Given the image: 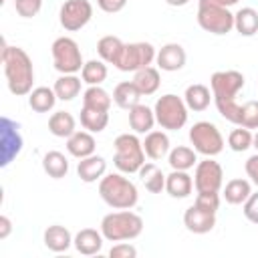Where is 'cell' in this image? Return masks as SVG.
I'll use <instances>...</instances> for the list:
<instances>
[{
  "instance_id": "6da1fadb",
  "label": "cell",
  "mask_w": 258,
  "mask_h": 258,
  "mask_svg": "<svg viewBox=\"0 0 258 258\" xmlns=\"http://www.w3.org/2000/svg\"><path fill=\"white\" fill-rule=\"evenodd\" d=\"M244 83L246 79L240 71H216L210 79V87H212L218 113L234 125H240L242 105L236 103V95L244 89Z\"/></svg>"
},
{
  "instance_id": "7a4b0ae2",
  "label": "cell",
  "mask_w": 258,
  "mask_h": 258,
  "mask_svg": "<svg viewBox=\"0 0 258 258\" xmlns=\"http://www.w3.org/2000/svg\"><path fill=\"white\" fill-rule=\"evenodd\" d=\"M2 64L8 83V91L16 97H24L32 91L34 83V67L28 52L20 46L4 44L2 48Z\"/></svg>"
},
{
  "instance_id": "3957f363",
  "label": "cell",
  "mask_w": 258,
  "mask_h": 258,
  "mask_svg": "<svg viewBox=\"0 0 258 258\" xmlns=\"http://www.w3.org/2000/svg\"><path fill=\"white\" fill-rule=\"evenodd\" d=\"M99 196L113 210H131L139 202L135 183L123 173H105L99 179Z\"/></svg>"
},
{
  "instance_id": "277c9868",
  "label": "cell",
  "mask_w": 258,
  "mask_h": 258,
  "mask_svg": "<svg viewBox=\"0 0 258 258\" xmlns=\"http://www.w3.org/2000/svg\"><path fill=\"white\" fill-rule=\"evenodd\" d=\"M143 232V220L139 214L131 210H119L103 216L101 220V234L109 242H125L135 240Z\"/></svg>"
},
{
  "instance_id": "5b68a950",
  "label": "cell",
  "mask_w": 258,
  "mask_h": 258,
  "mask_svg": "<svg viewBox=\"0 0 258 258\" xmlns=\"http://www.w3.org/2000/svg\"><path fill=\"white\" fill-rule=\"evenodd\" d=\"M115 155L113 163L121 173H137L145 163L143 141H139L137 133H121L113 141Z\"/></svg>"
},
{
  "instance_id": "8992f818",
  "label": "cell",
  "mask_w": 258,
  "mask_h": 258,
  "mask_svg": "<svg viewBox=\"0 0 258 258\" xmlns=\"http://www.w3.org/2000/svg\"><path fill=\"white\" fill-rule=\"evenodd\" d=\"M187 105L181 97L173 95V93H167V95H161L157 101H155V107H153V113H155V121L159 123L161 129H167V131H177L181 129L185 123H187Z\"/></svg>"
},
{
  "instance_id": "52a82bcc",
  "label": "cell",
  "mask_w": 258,
  "mask_h": 258,
  "mask_svg": "<svg viewBox=\"0 0 258 258\" xmlns=\"http://www.w3.org/2000/svg\"><path fill=\"white\" fill-rule=\"evenodd\" d=\"M52 64L60 75H77L83 69V54L75 38L71 36H58L52 46Z\"/></svg>"
},
{
  "instance_id": "ba28073f",
  "label": "cell",
  "mask_w": 258,
  "mask_h": 258,
  "mask_svg": "<svg viewBox=\"0 0 258 258\" xmlns=\"http://www.w3.org/2000/svg\"><path fill=\"white\" fill-rule=\"evenodd\" d=\"M189 143L206 157H216L224 149V137L220 129L210 121H198L189 129Z\"/></svg>"
},
{
  "instance_id": "9c48e42d",
  "label": "cell",
  "mask_w": 258,
  "mask_h": 258,
  "mask_svg": "<svg viewBox=\"0 0 258 258\" xmlns=\"http://www.w3.org/2000/svg\"><path fill=\"white\" fill-rule=\"evenodd\" d=\"M155 56H157V52L151 42H129L123 46V52H121L119 60L115 62V67L123 73H135L139 69L151 67Z\"/></svg>"
},
{
  "instance_id": "30bf717a",
  "label": "cell",
  "mask_w": 258,
  "mask_h": 258,
  "mask_svg": "<svg viewBox=\"0 0 258 258\" xmlns=\"http://www.w3.org/2000/svg\"><path fill=\"white\" fill-rule=\"evenodd\" d=\"M198 24L206 32L222 36V34L232 32V28H234V14L228 8H224V6L200 4L198 6Z\"/></svg>"
},
{
  "instance_id": "8fae6325",
  "label": "cell",
  "mask_w": 258,
  "mask_h": 258,
  "mask_svg": "<svg viewBox=\"0 0 258 258\" xmlns=\"http://www.w3.org/2000/svg\"><path fill=\"white\" fill-rule=\"evenodd\" d=\"M224 183V169L212 157H206L196 163L194 187L198 194H220Z\"/></svg>"
},
{
  "instance_id": "7c38bea8",
  "label": "cell",
  "mask_w": 258,
  "mask_h": 258,
  "mask_svg": "<svg viewBox=\"0 0 258 258\" xmlns=\"http://www.w3.org/2000/svg\"><path fill=\"white\" fill-rule=\"evenodd\" d=\"M93 18V4L89 0H67L58 10V22L64 30L75 32Z\"/></svg>"
},
{
  "instance_id": "4fadbf2b",
  "label": "cell",
  "mask_w": 258,
  "mask_h": 258,
  "mask_svg": "<svg viewBox=\"0 0 258 258\" xmlns=\"http://www.w3.org/2000/svg\"><path fill=\"white\" fill-rule=\"evenodd\" d=\"M22 151V135L18 131V123L2 117L0 121V165L6 167L18 153Z\"/></svg>"
},
{
  "instance_id": "5bb4252c",
  "label": "cell",
  "mask_w": 258,
  "mask_h": 258,
  "mask_svg": "<svg viewBox=\"0 0 258 258\" xmlns=\"http://www.w3.org/2000/svg\"><path fill=\"white\" fill-rule=\"evenodd\" d=\"M183 226L194 234H208L216 226V212L194 202V206L183 212Z\"/></svg>"
},
{
  "instance_id": "9a60e30c",
  "label": "cell",
  "mask_w": 258,
  "mask_h": 258,
  "mask_svg": "<svg viewBox=\"0 0 258 258\" xmlns=\"http://www.w3.org/2000/svg\"><path fill=\"white\" fill-rule=\"evenodd\" d=\"M185 60H187V54H185L183 46L177 44V42H167V44H163V46L157 50V56H155L157 69H161V71H165V73H173V71L183 69Z\"/></svg>"
},
{
  "instance_id": "2e32d148",
  "label": "cell",
  "mask_w": 258,
  "mask_h": 258,
  "mask_svg": "<svg viewBox=\"0 0 258 258\" xmlns=\"http://www.w3.org/2000/svg\"><path fill=\"white\" fill-rule=\"evenodd\" d=\"M103 240H105V236L101 234V230L97 232L95 228H83L81 232H77V236L73 240V246L77 248L79 254L93 256V254H99L101 252Z\"/></svg>"
},
{
  "instance_id": "e0dca14e",
  "label": "cell",
  "mask_w": 258,
  "mask_h": 258,
  "mask_svg": "<svg viewBox=\"0 0 258 258\" xmlns=\"http://www.w3.org/2000/svg\"><path fill=\"white\" fill-rule=\"evenodd\" d=\"M107 171V161L105 157L101 155H89V157H83L79 163H77V175L81 177V181L85 183H93L97 179H101Z\"/></svg>"
},
{
  "instance_id": "ac0fdd59",
  "label": "cell",
  "mask_w": 258,
  "mask_h": 258,
  "mask_svg": "<svg viewBox=\"0 0 258 258\" xmlns=\"http://www.w3.org/2000/svg\"><path fill=\"white\" fill-rule=\"evenodd\" d=\"M191 189H194V177L187 171L171 169V173L165 175V191L171 198L183 200V198H187L191 194Z\"/></svg>"
},
{
  "instance_id": "d6986e66",
  "label": "cell",
  "mask_w": 258,
  "mask_h": 258,
  "mask_svg": "<svg viewBox=\"0 0 258 258\" xmlns=\"http://www.w3.org/2000/svg\"><path fill=\"white\" fill-rule=\"evenodd\" d=\"M155 113L153 109H149L147 105H135L129 109V127L133 129V133L137 135H147L149 131H153L155 125Z\"/></svg>"
},
{
  "instance_id": "ffe728a7",
  "label": "cell",
  "mask_w": 258,
  "mask_h": 258,
  "mask_svg": "<svg viewBox=\"0 0 258 258\" xmlns=\"http://www.w3.org/2000/svg\"><path fill=\"white\" fill-rule=\"evenodd\" d=\"M95 147H97V143H95V137L91 131H75L71 137H67V151L77 159L93 155Z\"/></svg>"
},
{
  "instance_id": "44dd1931",
  "label": "cell",
  "mask_w": 258,
  "mask_h": 258,
  "mask_svg": "<svg viewBox=\"0 0 258 258\" xmlns=\"http://www.w3.org/2000/svg\"><path fill=\"white\" fill-rule=\"evenodd\" d=\"M212 99H214L212 91H210L206 85H202V83L189 85V87L185 89V93H183V101H185L187 109H189V111H196V113L206 111V109L210 107Z\"/></svg>"
},
{
  "instance_id": "7402d4cb",
  "label": "cell",
  "mask_w": 258,
  "mask_h": 258,
  "mask_svg": "<svg viewBox=\"0 0 258 258\" xmlns=\"http://www.w3.org/2000/svg\"><path fill=\"white\" fill-rule=\"evenodd\" d=\"M73 240L71 232L60 224H52L44 230V246L50 252H67L73 246Z\"/></svg>"
},
{
  "instance_id": "603a6c76",
  "label": "cell",
  "mask_w": 258,
  "mask_h": 258,
  "mask_svg": "<svg viewBox=\"0 0 258 258\" xmlns=\"http://www.w3.org/2000/svg\"><path fill=\"white\" fill-rule=\"evenodd\" d=\"M143 151L149 159L157 161L169 153V137L163 131H149L143 139Z\"/></svg>"
},
{
  "instance_id": "cb8c5ba5",
  "label": "cell",
  "mask_w": 258,
  "mask_h": 258,
  "mask_svg": "<svg viewBox=\"0 0 258 258\" xmlns=\"http://www.w3.org/2000/svg\"><path fill=\"white\" fill-rule=\"evenodd\" d=\"M141 93H139V89L135 87V83L133 81H123V83H119L115 89H113V103L117 105V107H121V109H131V107H135V105H139V101H141Z\"/></svg>"
},
{
  "instance_id": "d4e9b609",
  "label": "cell",
  "mask_w": 258,
  "mask_h": 258,
  "mask_svg": "<svg viewBox=\"0 0 258 258\" xmlns=\"http://www.w3.org/2000/svg\"><path fill=\"white\" fill-rule=\"evenodd\" d=\"M133 83H135V87L139 89V93L145 95V97L157 93V89H159V85H161L159 69H155V67H145V69L135 71Z\"/></svg>"
},
{
  "instance_id": "484cf974",
  "label": "cell",
  "mask_w": 258,
  "mask_h": 258,
  "mask_svg": "<svg viewBox=\"0 0 258 258\" xmlns=\"http://www.w3.org/2000/svg\"><path fill=\"white\" fill-rule=\"evenodd\" d=\"M250 194H252V183H250L248 179H244V177H234V179H230V181L226 183L224 191H222L224 200H226L228 204H232V206L244 204V202L250 198Z\"/></svg>"
},
{
  "instance_id": "4316f807",
  "label": "cell",
  "mask_w": 258,
  "mask_h": 258,
  "mask_svg": "<svg viewBox=\"0 0 258 258\" xmlns=\"http://www.w3.org/2000/svg\"><path fill=\"white\" fill-rule=\"evenodd\" d=\"M123 46H125V42H123L119 36H113V34L101 36L99 42H97L99 58L115 67V62L119 60V56H121V52H123Z\"/></svg>"
},
{
  "instance_id": "83f0119b",
  "label": "cell",
  "mask_w": 258,
  "mask_h": 258,
  "mask_svg": "<svg viewBox=\"0 0 258 258\" xmlns=\"http://www.w3.org/2000/svg\"><path fill=\"white\" fill-rule=\"evenodd\" d=\"M56 93L54 89H48V87H36L28 93V107L36 113H48L52 111L54 103H56Z\"/></svg>"
},
{
  "instance_id": "f1b7e54d",
  "label": "cell",
  "mask_w": 258,
  "mask_h": 258,
  "mask_svg": "<svg viewBox=\"0 0 258 258\" xmlns=\"http://www.w3.org/2000/svg\"><path fill=\"white\" fill-rule=\"evenodd\" d=\"M48 131L54 137H71L77 131V121L69 111H56L48 117Z\"/></svg>"
},
{
  "instance_id": "f546056e",
  "label": "cell",
  "mask_w": 258,
  "mask_h": 258,
  "mask_svg": "<svg viewBox=\"0 0 258 258\" xmlns=\"http://www.w3.org/2000/svg\"><path fill=\"white\" fill-rule=\"evenodd\" d=\"M42 169L52 179H62L69 173V159L60 151H46L42 155Z\"/></svg>"
},
{
  "instance_id": "4dcf8cb0",
  "label": "cell",
  "mask_w": 258,
  "mask_h": 258,
  "mask_svg": "<svg viewBox=\"0 0 258 258\" xmlns=\"http://www.w3.org/2000/svg\"><path fill=\"white\" fill-rule=\"evenodd\" d=\"M137 173H139V177H141V181H143L147 191L161 194L165 189V175L155 163H143Z\"/></svg>"
},
{
  "instance_id": "1f68e13d",
  "label": "cell",
  "mask_w": 258,
  "mask_h": 258,
  "mask_svg": "<svg viewBox=\"0 0 258 258\" xmlns=\"http://www.w3.org/2000/svg\"><path fill=\"white\" fill-rule=\"evenodd\" d=\"M198 151L194 147H185V145H177L167 153V161L171 165V169H181L187 171L198 163Z\"/></svg>"
},
{
  "instance_id": "d6a6232c",
  "label": "cell",
  "mask_w": 258,
  "mask_h": 258,
  "mask_svg": "<svg viewBox=\"0 0 258 258\" xmlns=\"http://www.w3.org/2000/svg\"><path fill=\"white\" fill-rule=\"evenodd\" d=\"M234 28L242 34V36H254L258 32V12L250 6L240 8L234 14Z\"/></svg>"
},
{
  "instance_id": "836d02e7",
  "label": "cell",
  "mask_w": 258,
  "mask_h": 258,
  "mask_svg": "<svg viewBox=\"0 0 258 258\" xmlns=\"http://www.w3.org/2000/svg\"><path fill=\"white\" fill-rule=\"evenodd\" d=\"M113 103V97L101 87V85H93L83 93V107L89 109H99V111H109Z\"/></svg>"
},
{
  "instance_id": "e575fe53",
  "label": "cell",
  "mask_w": 258,
  "mask_h": 258,
  "mask_svg": "<svg viewBox=\"0 0 258 258\" xmlns=\"http://www.w3.org/2000/svg\"><path fill=\"white\" fill-rule=\"evenodd\" d=\"M81 125L91 131V133H101L109 125V111H99V109H81Z\"/></svg>"
},
{
  "instance_id": "d590c367",
  "label": "cell",
  "mask_w": 258,
  "mask_h": 258,
  "mask_svg": "<svg viewBox=\"0 0 258 258\" xmlns=\"http://www.w3.org/2000/svg\"><path fill=\"white\" fill-rule=\"evenodd\" d=\"M81 79L77 75H60L56 81H54V93L60 101H73L75 97H79L81 93Z\"/></svg>"
},
{
  "instance_id": "8d00e7d4",
  "label": "cell",
  "mask_w": 258,
  "mask_h": 258,
  "mask_svg": "<svg viewBox=\"0 0 258 258\" xmlns=\"http://www.w3.org/2000/svg\"><path fill=\"white\" fill-rule=\"evenodd\" d=\"M107 64H105V60H97V58H91V60H87L85 64H83V69H81V79H83V83H87L89 87H93V85H101V83H105V79H107Z\"/></svg>"
},
{
  "instance_id": "74e56055",
  "label": "cell",
  "mask_w": 258,
  "mask_h": 258,
  "mask_svg": "<svg viewBox=\"0 0 258 258\" xmlns=\"http://www.w3.org/2000/svg\"><path fill=\"white\" fill-rule=\"evenodd\" d=\"M252 141H254L252 131L246 129V127H242V125H238L236 129H232L230 135H228V145H230L232 151H246V149L252 147Z\"/></svg>"
},
{
  "instance_id": "f35d334b",
  "label": "cell",
  "mask_w": 258,
  "mask_h": 258,
  "mask_svg": "<svg viewBox=\"0 0 258 258\" xmlns=\"http://www.w3.org/2000/svg\"><path fill=\"white\" fill-rule=\"evenodd\" d=\"M240 125L246 129H258V101H246L240 109Z\"/></svg>"
},
{
  "instance_id": "ab89813d",
  "label": "cell",
  "mask_w": 258,
  "mask_h": 258,
  "mask_svg": "<svg viewBox=\"0 0 258 258\" xmlns=\"http://www.w3.org/2000/svg\"><path fill=\"white\" fill-rule=\"evenodd\" d=\"M14 8H16V12L22 18H32V16H36L40 12L42 0H16L14 2Z\"/></svg>"
},
{
  "instance_id": "60d3db41",
  "label": "cell",
  "mask_w": 258,
  "mask_h": 258,
  "mask_svg": "<svg viewBox=\"0 0 258 258\" xmlns=\"http://www.w3.org/2000/svg\"><path fill=\"white\" fill-rule=\"evenodd\" d=\"M111 258H135L137 256V248L129 242H117L111 250H109Z\"/></svg>"
},
{
  "instance_id": "b9f144b4",
  "label": "cell",
  "mask_w": 258,
  "mask_h": 258,
  "mask_svg": "<svg viewBox=\"0 0 258 258\" xmlns=\"http://www.w3.org/2000/svg\"><path fill=\"white\" fill-rule=\"evenodd\" d=\"M242 212H244V216H246L248 222L258 224V191L256 194H250V198L242 204Z\"/></svg>"
},
{
  "instance_id": "7bdbcfd3",
  "label": "cell",
  "mask_w": 258,
  "mask_h": 258,
  "mask_svg": "<svg viewBox=\"0 0 258 258\" xmlns=\"http://www.w3.org/2000/svg\"><path fill=\"white\" fill-rule=\"evenodd\" d=\"M196 204L212 210V212H218L220 208V194H198L196 196Z\"/></svg>"
},
{
  "instance_id": "ee69618b",
  "label": "cell",
  "mask_w": 258,
  "mask_h": 258,
  "mask_svg": "<svg viewBox=\"0 0 258 258\" xmlns=\"http://www.w3.org/2000/svg\"><path fill=\"white\" fill-rule=\"evenodd\" d=\"M127 0H97V6L107 12V14H115V12H121L125 8Z\"/></svg>"
},
{
  "instance_id": "f6af8a7d",
  "label": "cell",
  "mask_w": 258,
  "mask_h": 258,
  "mask_svg": "<svg viewBox=\"0 0 258 258\" xmlns=\"http://www.w3.org/2000/svg\"><path fill=\"white\" fill-rule=\"evenodd\" d=\"M244 169H246V175L250 177V181H252L254 185H258V153H254V155H250V157L246 159Z\"/></svg>"
},
{
  "instance_id": "bcb514c9",
  "label": "cell",
  "mask_w": 258,
  "mask_h": 258,
  "mask_svg": "<svg viewBox=\"0 0 258 258\" xmlns=\"http://www.w3.org/2000/svg\"><path fill=\"white\" fill-rule=\"evenodd\" d=\"M12 232V222L8 216H0V240H6Z\"/></svg>"
},
{
  "instance_id": "7dc6e473",
  "label": "cell",
  "mask_w": 258,
  "mask_h": 258,
  "mask_svg": "<svg viewBox=\"0 0 258 258\" xmlns=\"http://www.w3.org/2000/svg\"><path fill=\"white\" fill-rule=\"evenodd\" d=\"M238 0H198V6L200 4H208V6H224V8H230L234 6Z\"/></svg>"
},
{
  "instance_id": "c3c4849f",
  "label": "cell",
  "mask_w": 258,
  "mask_h": 258,
  "mask_svg": "<svg viewBox=\"0 0 258 258\" xmlns=\"http://www.w3.org/2000/svg\"><path fill=\"white\" fill-rule=\"evenodd\" d=\"M169 6H185L189 0H165Z\"/></svg>"
},
{
  "instance_id": "681fc988",
  "label": "cell",
  "mask_w": 258,
  "mask_h": 258,
  "mask_svg": "<svg viewBox=\"0 0 258 258\" xmlns=\"http://www.w3.org/2000/svg\"><path fill=\"white\" fill-rule=\"evenodd\" d=\"M252 147H256V149H258V129H256V133H254V141H252Z\"/></svg>"
},
{
  "instance_id": "f907efd6",
  "label": "cell",
  "mask_w": 258,
  "mask_h": 258,
  "mask_svg": "<svg viewBox=\"0 0 258 258\" xmlns=\"http://www.w3.org/2000/svg\"><path fill=\"white\" fill-rule=\"evenodd\" d=\"M12 2H16V0H12Z\"/></svg>"
}]
</instances>
